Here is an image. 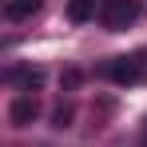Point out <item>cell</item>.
<instances>
[{
  "label": "cell",
  "mask_w": 147,
  "mask_h": 147,
  "mask_svg": "<svg viewBox=\"0 0 147 147\" xmlns=\"http://www.w3.org/2000/svg\"><path fill=\"white\" fill-rule=\"evenodd\" d=\"M135 16H139V4L135 0H103L99 4V20H103L107 32H123Z\"/></svg>",
  "instance_id": "1"
},
{
  "label": "cell",
  "mask_w": 147,
  "mask_h": 147,
  "mask_svg": "<svg viewBox=\"0 0 147 147\" xmlns=\"http://www.w3.org/2000/svg\"><path fill=\"white\" fill-rule=\"evenodd\" d=\"M139 76H143V60L139 56H115L107 64V80L111 84H135Z\"/></svg>",
  "instance_id": "2"
},
{
  "label": "cell",
  "mask_w": 147,
  "mask_h": 147,
  "mask_svg": "<svg viewBox=\"0 0 147 147\" xmlns=\"http://www.w3.org/2000/svg\"><path fill=\"white\" fill-rule=\"evenodd\" d=\"M36 115H40V107H36V99H32V96H20L16 103H12V123H16V127H28Z\"/></svg>",
  "instance_id": "3"
},
{
  "label": "cell",
  "mask_w": 147,
  "mask_h": 147,
  "mask_svg": "<svg viewBox=\"0 0 147 147\" xmlns=\"http://www.w3.org/2000/svg\"><path fill=\"white\" fill-rule=\"evenodd\" d=\"M40 12V0H4V16L8 20H28Z\"/></svg>",
  "instance_id": "4"
},
{
  "label": "cell",
  "mask_w": 147,
  "mask_h": 147,
  "mask_svg": "<svg viewBox=\"0 0 147 147\" xmlns=\"http://www.w3.org/2000/svg\"><path fill=\"white\" fill-rule=\"evenodd\" d=\"M96 16V0H68V20L72 24H88Z\"/></svg>",
  "instance_id": "5"
},
{
  "label": "cell",
  "mask_w": 147,
  "mask_h": 147,
  "mask_svg": "<svg viewBox=\"0 0 147 147\" xmlns=\"http://www.w3.org/2000/svg\"><path fill=\"white\" fill-rule=\"evenodd\" d=\"M8 84H24V88H40L44 72L40 68H20V72H8Z\"/></svg>",
  "instance_id": "6"
},
{
  "label": "cell",
  "mask_w": 147,
  "mask_h": 147,
  "mask_svg": "<svg viewBox=\"0 0 147 147\" xmlns=\"http://www.w3.org/2000/svg\"><path fill=\"white\" fill-rule=\"evenodd\" d=\"M68 119H72V111H68V107H60V111H56V127H68Z\"/></svg>",
  "instance_id": "7"
}]
</instances>
